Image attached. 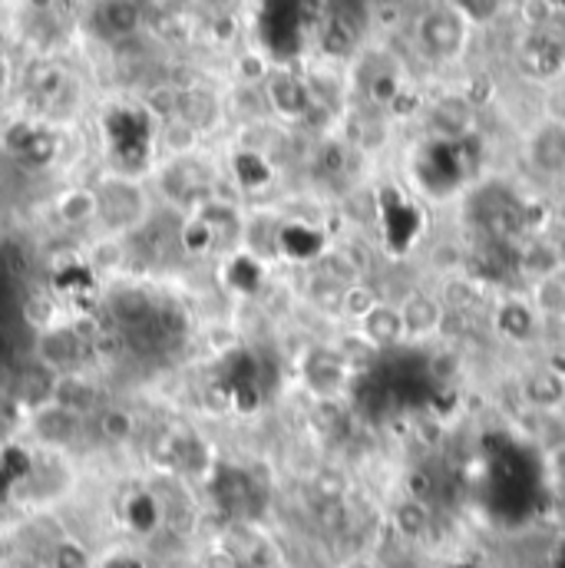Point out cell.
Returning <instances> with one entry per match:
<instances>
[{"mask_svg": "<svg viewBox=\"0 0 565 568\" xmlns=\"http://www.w3.org/2000/svg\"><path fill=\"white\" fill-rule=\"evenodd\" d=\"M97 219L117 235L137 232L145 219V195L140 185L127 179H107L97 189Z\"/></svg>", "mask_w": 565, "mask_h": 568, "instance_id": "cell-1", "label": "cell"}, {"mask_svg": "<svg viewBox=\"0 0 565 568\" xmlns=\"http://www.w3.org/2000/svg\"><path fill=\"white\" fill-rule=\"evenodd\" d=\"M417 37L424 43V50L436 60H453L463 53L466 47V37H470V20L453 7H436V10H426L421 17V27H417Z\"/></svg>", "mask_w": 565, "mask_h": 568, "instance_id": "cell-2", "label": "cell"}, {"mask_svg": "<svg viewBox=\"0 0 565 568\" xmlns=\"http://www.w3.org/2000/svg\"><path fill=\"white\" fill-rule=\"evenodd\" d=\"M526 159L543 175H565V120H539L526 136Z\"/></svg>", "mask_w": 565, "mask_h": 568, "instance_id": "cell-3", "label": "cell"}, {"mask_svg": "<svg viewBox=\"0 0 565 568\" xmlns=\"http://www.w3.org/2000/svg\"><path fill=\"white\" fill-rule=\"evenodd\" d=\"M83 357V334L77 327H53L47 324L37 341V361L53 374H70L80 367Z\"/></svg>", "mask_w": 565, "mask_h": 568, "instance_id": "cell-4", "label": "cell"}, {"mask_svg": "<svg viewBox=\"0 0 565 568\" xmlns=\"http://www.w3.org/2000/svg\"><path fill=\"white\" fill-rule=\"evenodd\" d=\"M397 311L404 324V341H430L446 321V304L430 291H414L404 304H397Z\"/></svg>", "mask_w": 565, "mask_h": 568, "instance_id": "cell-5", "label": "cell"}, {"mask_svg": "<svg viewBox=\"0 0 565 568\" xmlns=\"http://www.w3.org/2000/svg\"><path fill=\"white\" fill-rule=\"evenodd\" d=\"M50 404H57L60 410H67V414H73V417L83 420V417L97 414V407H100V387L87 374H80V371L57 374Z\"/></svg>", "mask_w": 565, "mask_h": 568, "instance_id": "cell-6", "label": "cell"}, {"mask_svg": "<svg viewBox=\"0 0 565 568\" xmlns=\"http://www.w3.org/2000/svg\"><path fill=\"white\" fill-rule=\"evenodd\" d=\"M357 327H361V337H364L374 351L394 347V344L404 341V324H401L397 304H384V301H381L367 317L357 321Z\"/></svg>", "mask_w": 565, "mask_h": 568, "instance_id": "cell-7", "label": "cell"}, {"mask_svg": "<svg viewBox=\"0 0 565 568\" xmlns=\"http://www.w3.org/2000/svg\"><path fill=\"white\" fill-rule=\"evenodd\" d=\"M265 93H269L272 110H279L287 120H291V116H304V110L311 106L307 87H304L297 77H291V73H275V77H269Z\"/></svg>", "mask_w": 565, "mask_h": 568, "instance_id": "cell-8", "label": "cell"}, {"mask_svg": "<svg viewBox=\"0 0 565 568\" xmlns=\"http://www.w3.org/2000/svg\"><path fill=\"white\" fill-rule=\"evenodd\" d=\"M33 429L43 443H53V446H70L80 433V417L60 410L57 404H43L33 410Z\"/></svg>", "mask_w": 565, "mask_h": 568, "instance_id": "cell-9", "label": "cell"}, {"mask_svg": "<svg viewBox=\"0 0 565 568\" xmlns=\"http://www.w3.org/2000/svg\"><path fill=\"white\" fill-rule=\"evenodd\" d=\"M97 27L103 30V37H130L140 30V3L137 0H107L97 10Z\"/></svg>", "mask_w": 565, "mask_h": 568, "instance_id": "cell-10", "label": "cell"}, {"mask_svg": "<svg viewBox=\"0 0 565 568\" xmlns=\"http://www.w3.org/2000/svg\"><path fill=\"white\" fill-rule=\"evenodd\" d=\"M179 120L195 133H205L219 123V103L209 90H182L179 93Z\"/></svg>", "mask_w": 565, "mask_h": 568, "instance_id": "cell-11", "label": "cell"}, {"mask_svg": "<svg viewBox=\"0 0 565 568\" xmlns=\"http://www.w3.org/2000/svg\"><path fill=\"white\" fill-rule=\"evenodd\" d=\"M57 219L63 225H87L97 219V192L93 189H70L57 199Z\"/></svg>", "mask_w": 565, "mask_h": 568, "instance_id": "cell-12", "label": "cell"}, {"mask_svg": "<svg viewBox=\"0 0 565 568\" xmlns=\"http://www.w3.org/2000/svg\"><path fill=\"white\" fill-rule=\"evenodd\" d=\"M526 397L539 407V410H556L565 400V381L556 371H543L529 381Z\"/></svg>", "mask_w": 565, "mask_h": 568, "instance_id": "cell-13", "label": "cell"}, {"mask_svg": "<svg viewBox=\"0 0 565 568\" xmlns=\"http://www.w3.org/2000/svg\"><path fill=\"white\" fill-rule=\"evenodd\" d=\"M377 304H381V297H377V291L367 287V284H344V291H341V311H344L347 317H354V321L367 317Z\"/></svg>", "mask_w": 565, "mask_h": 568, "instance_id": "cell-14", "label": "cell"}, {"mask_svg": "<svg viewBox=\"0 0 565 568\" xmlns=\"http://www.w3.org/2000/svg\"><path fill=\"white\" fill-rule=\"evenodd\" d=\"M195 140H199V133H195L192 126H185L179 116H175V120H169V123H162V145H165V152H169V155L185 159V155L195 149Z\"/></svg>", "mask_w": 565, "mask_h": 568, "instance_id": "cell-15", "label": "cell"}, {"mask_svg": "<svg viewBox=\"0 0 565 568\" xmlns=\"http://www.w3.org/2000/svg\"><path fill=\"white\" fill-rule=\"evenodd\" d=\"M179 93L182 90H175V87H152L145 93V110L152 116H159L162 123H169V120L179 116Z\"/></svg>", "mask_w": 565, "mask_h": 568, "instance_id": "cell-16", "label": "cell"}, {"mask_svg": "<svg viewBox=\"0 0 565 568\" xmlns=\"http://www.w3.org/2000/svg\"><path fill=\"white\" fill-rule=\"evenodd\" d=\"M97 429H100L107 439L123 443V439L133 433V417H130V414H123V410H117V407H110V410H97Z\"/></svg>", "mask_w": 565, "mask_h": 568, "instance_id": "cell-17", "label": "cell"}, {"mask_svg": "<svg viewBox=\"0 0 565 568\" xmlns=\"http://www.w3.org/2000/svg\"><path fill=\"white\" fill-rule=\"evenodd\" d=\"M259 57H245L242 60V77L245 80H265L269 73H265V63H255Z\"/></svg>", "mask_w": 565, "mask_h": 568, "instance_id": "cell-18", "label": "cell"}, {"mask_svg": "<svg viewBox=\"0 0 565 568\" xmlns=\"http://www.w3.org/2000/svg\"><path fill=\"white\" fill-rule=\"evenodd\" d=\"M7 83H10V63H7V57L0 53V93L7 90Z\"/></svg>", "mask_w": 565, "mask_h": 568, "instance_id": "cell-19", "label": "cell"}]
</instances>
